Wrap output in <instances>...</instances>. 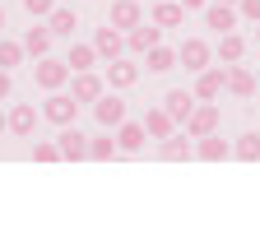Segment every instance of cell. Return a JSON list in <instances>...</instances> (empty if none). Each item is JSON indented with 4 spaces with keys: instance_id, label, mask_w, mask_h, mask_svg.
I'll list each match as a JSON object with an SVG mask.
<instances>
[{
    "instance_id": "cell-1",
    "label": "cell",
    "mask_w": 260,
    "mask_h": 246,
    "mask_svg": "<svg viewBox=\"0 0 260 246\" xmlns=\"http://www.w3.org/2000/svg\"><path fill=\"white\" fill-rule=\"evenodd\" d=\"M70 65L65 60H56V56H38V65H32V79H38V88H47V93H56V88H65L70 84Z\"/></svg>"
},
{
    "instance_id": "cell-2",
    "label": "cell",
    "mask_w": 260,
    "mask_h": 246,
    "mask_svg": "<svg viewBox=\"0 0 260 246\" xmlns=\"http://www.w3.org/2000/svg\"><path fill=\"white\" fill-rule=\"evenodd\" d=\"M177 65H186L190 75H200L205 65H214V47H209L205 38H186V42L177 47Z\"/></svg>"
},
{
    "instance_id": "cell-3",
    "label": "cell",
    "mask_w": 260,
    "mask_h": 246,
    "mask_svg": "<svg viewBox=\"0 0 260 246\" xmlns=\"http://www.w3.org/2000/svg\"><path fill=\"white\" fill-rule=\"evenodd\" d=\"M42 116L51 121V126H75V116H79V98H75V93H60V88H56V93L42 102Z\"/></svg>"
},
{
    "instance_id": "cell-4",
    "label": "cell",
    "mask_w": 260,
    "mask_h": 246,
    "mask_svg": "<svg viewBox=\"0 0 260 246\" xmlns=\"http://www.w3.org/2000/svg\"><path fill=\"white\" fill-rule=\"evenodd\" d=\"M214 130H218V107L200 98V102L190 107V116H186V135L200 139V135H214Z\"/></svg>"
},
{
    "instance_id": "cell-5",
    "label": "cell",
    "mask_w": 260,
    "mask_h": 246,
    "mask_svg": "<svg viewBox=\"0 0 260 246\" xmlns=\"http://www.w3.org/2000/svg\"><path fill=\"white\" fill-rule=\"evenodd\" d=\"M70 93H75L79 102L93 107L98 98L107 93V79H103V75H93V70H75V75H70Z\"/></svg>"
},
{
    "instance_id": "cell-6",
    "label": "cell",
    "mask_w": 260,
    "mask_h": 246,
    "mask_svg": "<svg viewBox=\"0 0 260 246\" xmlns=\"http://www.w3.org/2000/svg\"><path fill=\"white\" fill-rule=\"evenodd\" d=\"M228 93V65H205L200 75H195V98H205V102H214V98H223Z\"/></svg>"
},
{
    "instance_id": "cell-7",
    "label": "cell",
    "mask_w": 260,
    "mask_h": 246,
    "mask_svg": "<svg viewBox=\"0 0 260 246\" xmlns=\"http://www.w3.org/2000/svg\"><path fill=\"white\" fill-rule=\"evenodd\" d=\"M56 144H60V158H65V163H79V158H88V135H84L79 126H60Z\"/></svg>"
},
{
    "instance_id": "cell-8",
    "label": "cell",
    "mask_w": 260,
    "mask_h": 246,
    "mask_svg": "<svg viewBox=\"0 0 260 246\" xmlns=\"http://www.w3.org/2000/svg\"><path fill=\"white\" fill-rule=\"evenodd\" d=\"M237 23H242L237 5H223V0H209V5H205V28H214V33H233Z\"/></svg>"
},
{
    "instance_id": "cell-9",
    "label": "cell",
    "mask_w": 260,
    "mask_h": 246,
    "mask_svg": "<svg viewBox=\"0 0 260 246\" xmlns=\"http://www.w3.org/2000/svg\"><path fill=\"white\" fill-rule=\"evenodd\" d=\"M158 42H162V28H158L153 19L135 23V28L125 33V51H135V56H144V51H149V47H158Z\"/></svg>"
},
{
    "instance_id": "cell-10",
    "label": "cell",
    "mask_w": 260,
    "mask_h": 246,
    "mask_svg": "<svg viewBox=\"0 0 260 246\" xmlns=\"http://www.w3.org/2000/svg\"><path fill=\"white\" fill-rule=\"evenodd\" d=\"M93 121H98L103 130H116L121 121H125V102H121L116 93H103V98L93 102Z\"/></svg>"
},
{
    "instance_id": "cell-11",
    "label": "cell",
    "mask_w": 260,
    "mask_h": 246,
    "mask_svg": "<svg viewBox=\"0 0 260 246\" xmlns=\"http://www.w3.org/2000/svg\"><path fill=\"white\" fill-rule=\"evenodd\" d=\"M93 47H98V56L103 60H116V56H125V33L121 28H112V23H103L93 33Z\"/></svg>"
},
{
    "instance_id": "cell-12",
    "label": "cell",
    "mask_w": 260,
    "mask_h": 246,
    "mask_svg": "<svg viewBox=\"0 0 260 246\" xmlns=\"http://www.w3.org/2000/svg\"><path fill=\"white\" fill-rule=\"evenodd\" d=\"M112 28H121V33H130L135 23H144V10H140V0H112V14H107Z\"/></svg>"
},
{
    "instance_id": "cell-13",
    "label": "cell",
    "mask_w": 260,
    "mask_h": 246,
    "mask_svg": "<svg viewBox=\"0 0 260 246\" xmlns=\"http://www.w3.org/2000/svg\"><path fill=\"white\" fill-rule=\"evenodd\" d=\"M158 158L162 163H186V158H195V144H190V135H168V139H158Z\"/></svg>"
},
{
    "instance_id": "cell-14",
    "label": "cell",
    "mask_w": 260,
    "mask_h": 246,
    "mask_svg": "<svg viewBox=\"0 0 260 246\" xmlns=\"http://www.w3.org/2000/svg\"><path fill=\"white\" fill-rule=\"evenodd\" d=\"M32 130H38V107H32V102H14L10 107V135L28 139Z\"/></svg>"
},
{
    "instance_id": "cell-15",
    "label": "cell",
    "mask_w": 260,
    "mask_h": 246,
    "mask_svg": "<svg viewBox=\"0 0 260 246\" xmlns=\"http://www.w3.org/2000/svg\"><path fill=\"white\" fill-rule=\"evenodd\" d=\"M144 130H149V139H168V135L177 130V116H172L168 107H149V112H144Z\"/></svg>"
},
{
    "instance_id": "cell-16",
    "label": "cell",
    "mask_w": 260,
    "mask_h": 246,
    "mask_svg": "<svg viewBox=\"0 0 260 246\" xmlns=\"http://www.w3.org/2000/svg\"><path fill=\"white\" fill-rule=\"evenodd\" d=\"M19 42H23V51H28V56H51V42H56V33H51L47 23H32L28 33L19 38Z\"/></svg>"
},
{
    "instance_id": "cell-17",
    "label": "cell",
    "mask_w": 260,
    "mask_h": 246,
    "mask_svg": "<svg viewBox=\"0 0 260 246\" xmlns=\"http://www.w3.org/2000/svg\"><path fill=\"white\" fill-rule=\"evenodd\" d=\"M144 139H149L144 121H121V126H116V144H121V153H140Z\"/></svg>"
},
{
    "instance_id": "cell-18",
    "label": "cell",
    "mask_w": 260,
    "mask_h": 246,
    "mask_svg": "<svg viewBox=\"0 0 260 246\" xmlns=\"http://www.w3.org/2000/svg\"><path fill=\"white\" fill-rule=\"evenodd\" d=\"M195 158H205V163H223V158H233V144L218 139V130H214V135H200V144H195Z\"/></svg>"
},
{
    "instance_id": "cell-19",
    "label": "cell",
    "mask_w": 260,
    "mask_h": 246,
    "mask_svg": "<svg viewBox=\"0 0 260 246\" xmlns=\"http://www.w3.org/2000/svg\"><path fill=\"white\" fill-rule=\"evenodd\" d=\"M255 75L251 70H242V60H237V65H228V93H233V98H255Z\"/></svg>"
},
{
    "instance_id": "cell-20",
    "label": "cell",
    "mask_w": 260,
    "mask_h": 246,
    "mask_svg": "<svg viewBox=\"0 0 260 246\" xmlns=\"http://www.w3.org/2000/svg\"><path fill=\"white\" fill-rule=\"evenodd\" d=\"M135 79H140V65H135V60H125V56L107 60V84H112V88H130Z\"/></svg>"
},
{
    "instance_id": "cell-21",
    "label": "cell",
    "mask_w": 260,
    "mask_h": 246,
    "mask_svg": "<svg viewBox=\"0 0 260 246\" xmlns=\"http://www.w3.org/2000/svg\"><path fill=\"white\" fill-rule=\"evenodd\" d=\"M186 5H181V0H158V5H153V23L158 28H181L186 23Z\"/></svg>"
},
{
    "instance_id": "cell-22",
    "label": "cell",
    "mask_w": 260,
    "mask_h": 246,
    "mask_svg": "<svg viewBox=\"0 0 260 246\" xmlns=\"http://www.w3.org/2000/svg\"><path fill=\"white\" fill-rule=\"evenodd\" d=\"M242 56H246V38L237 33V28H233V33H218V60H223V65H237Z\"/></svg>"
},
{
    "instance_id": "cell-23",
    "label": "cell",
    "mask_w": 260,
    "mask_h": 246,
    "mask_svg": "<svg viewBox=\"0 0 260 246\" xmlns=\"http://www.w3.org/2000/svg\"><path fill=\"white\" fill-rule=\"evenodd\" d=\"M98 60H103V56H98L93 42H75L70 38V56H65V65H70V70H93Z\"/></svg>"
},
{
    "instance_id": "cell-24",
    "label": "cell",
    "mask_w": 260,
    "mask_h": 246,
    "mask_svg": "<svg viewBox=\"0 0 260 246\" xmlns=\"http://www.w3.org/2000/svg\"><path fill=\"white\" fill-rule=\"evenodd\" d=\"M195 102H200V98H195V88H190V93H186V88H172V93L162 98V107L177 116V126H186V116H190V107H195Z\"/></svg>"
},
{
    "instance_id": "cell-25",
    "label": "cell",
    "mask_w": 260,
    "mask_h": 246,
    "mask_svg": "<svg viewBox=\"0 0 260 246\" xmlns=\"http://www.w3.org/2000/svg\"><path fill=\"white\" fill-rule=\"evenodd\" d=\"M144 65H149L153 75H168V70H177V51L158 42V47H149V51H144Z\"/></svg>"
},
{
    "instance_id": "cell-26",
    "label": "cell",
    "mask_w": 260,
    "mask_h": 246,
    "mask_svg": "<svg viewBox=\"0 0 260 246\" xmlns=\"http://www.w3.org/2000/svg\"><path fill=\"white\" fill-rule=\"evenodd\" d=\"M116 153H121V144L112 139V130H103V135H93V139H88V158H93V163H112Z\"/></svg>"
},
{
    "instance_id": "cell-27",
    "label": "cell",
    "mask_w": 260,
    "mask_h": 246,
    "mask_svg": "<svg viewBox=\"0 0 260 246\" xmlns=\"http://www.w3.org/2000/svg\"><path fill=\"white\" fill-rule=\"evenodd\" d=\"M47 28H51L56 38H75V28H79V19H75V10H60V5H56V10L47 14Z\"/></svg>"
},
{
    "instance_id": "cell-28",
    "label": "cell",
    "mask_w": 260,
    "mask_h": 246,
    "mask_svg": "<svg viewBox=\"0 0 260 246\" xmlns=\"http://www.w3.org/2000/svg\"><path fill=\"white\" fill-rule=\"evenodd\" d=\"M233 158H242V163H260V130H246V135L233 144Z\"/></svg>"
},
{
    "instance_id": "cell-29",
    "label": "cell",
    "mask_w": 260,
    "mask_h": 246,
    "mask_svg": "<svg viewBox=\"0 0 260 246\" xmlns=\"http://www.w3.org/2000/svg\"><path fill=\"white\" fill-rule=\"evenodd\" d=\"M23 42H14V38H0V70H14V65H23Z\"/></svg>"
},
{
    "instance_id": "cell-30",
    "label": "cell",
    "mask_w": 260,
    "mask_h": 246,
    "mask_svg": "<svg viewBox=\"0 0 260 246\" xmlns=\"http://www.w3.org/2000/svg\"><path fill=\"white\" fill-rule=\"evenodd\" d=\"M32 163H60V144L56 139H38L32 144Z\"/></svg>"
},
{
    "instance_id": "cell-31",
    "label": "cell",
    "mask_w": 260,
    "mask_h": 246,
    "mask_svg": "<svg viewBox=\"0 0 260 246\" xmlns=\"http://www.w3.org/2000/svg\"><path fill=\"white\" fill-rule=\"evenodd\" d=\"M237 14L242 23H260V0H237Z\"/></svg>"
},
{
    "instance_id": "cell-32",
    "label": "cell",
    "mask_w": 260,
    "mask_h": 246,
    "mask_svg": "<svg viewBox=\"0 0 260 246\" xmlns=\"http://www.w3.org/2000/svg\"><path fill=\"white\" fill-rule=\"evenodd\" d=\"M23 10H28L32 19H47V14L56 10V0H23Z\"/></svg>"
},
{
    "instance_id": "cell-33",
    "label": "cell",
    "mask_w": 260,
    "mask_h": 246,
    "mask_svg": "<svg viewBox=\"0 0 260 246\" xmlns=\"http://www.w3.org/2000/svg\"><path fill=\"white\" fill-rule=\"evenodd\" d=\"M14 93V79H10V70H0V102H5Z\"/></svg>"
},
{
    "instance_id": "cell-34",
    "label": "cell",
    "mask_w": 260,
    "mask_h": 246,
    "mask_svg": "<svg viewBox=\"0 0 260 246\" xmlns=\"http://www.w3.org/2000/svg\"><path fill=\"white\" fill-rule=\"evenodd\" d=\"M181 5H186V10H205L209 0H181Z\"/></svg>"
},
{
    "instance_id": "cell-35",
    "label": "cell",
    "mask_w": 260,
    "mask_h": 246,
    "mask_svg": "<svg viewBox=\"0 0 260 246\" xmlns=\"http://www.w3.org/2000/svg\"><path fill=\"white\" fill-rule=\"evenodd\" d=\"M0 135H10V112H0Z\"/></svg>"
},
{
    "instance_id": "cell-36",
    "label": "cell",
    "mask_w": 260,
    "mask_h": 246,
    "mask_svg": "<svg viewBox=\"0 0 260 246\" xmlns=\"http://www.w3.org/2000/svg\"><path fill=\"white\" fill-rule=\"evenodd\" d=\"M0 33H5V10H0Z\"/></svg>"
},
{
    "instance_id": "cell-37",
    "label": "cell",
    "mask_w": 260,
    "mask_h": 246,
    "mask_svg": "<svg viewBox=\"0 0 260 246\" xmlns=\"http://www.w3.org/2000/svg\"><path fill=\"white\" fill-rule=\"evenodd\" d=\"M255 42H260V23H255Z\"/></svg>"
},
{
    "instance_id": "cell-38",
    "label": "cell",
    "mask_w": 260,
    "mask_h": 246,
    "mask_svg": "<svg viewBox=\"0 0 260 246\" xmlns=\"http://www.w3.org/2000/svg\"><path fill=\"white\" fill-rule=\"evenodd\" d=\"M223 5H237V0H223Z\"/></svg>"
},
{
    "instance_id": "cell-39",
    "label": "cell",
    "mask_w": 260,
    "mask_h": 246,
    "mask_svg": "<svg viewBox=\"0 0 260 246\" xmlns=\"http://www.w3.org/2000/svg\"><path fill=\"white\" fill-rule=\"evenodd\" d=\"M255 84H260V70H255Z\"/></svg>"
}]
</instances>
